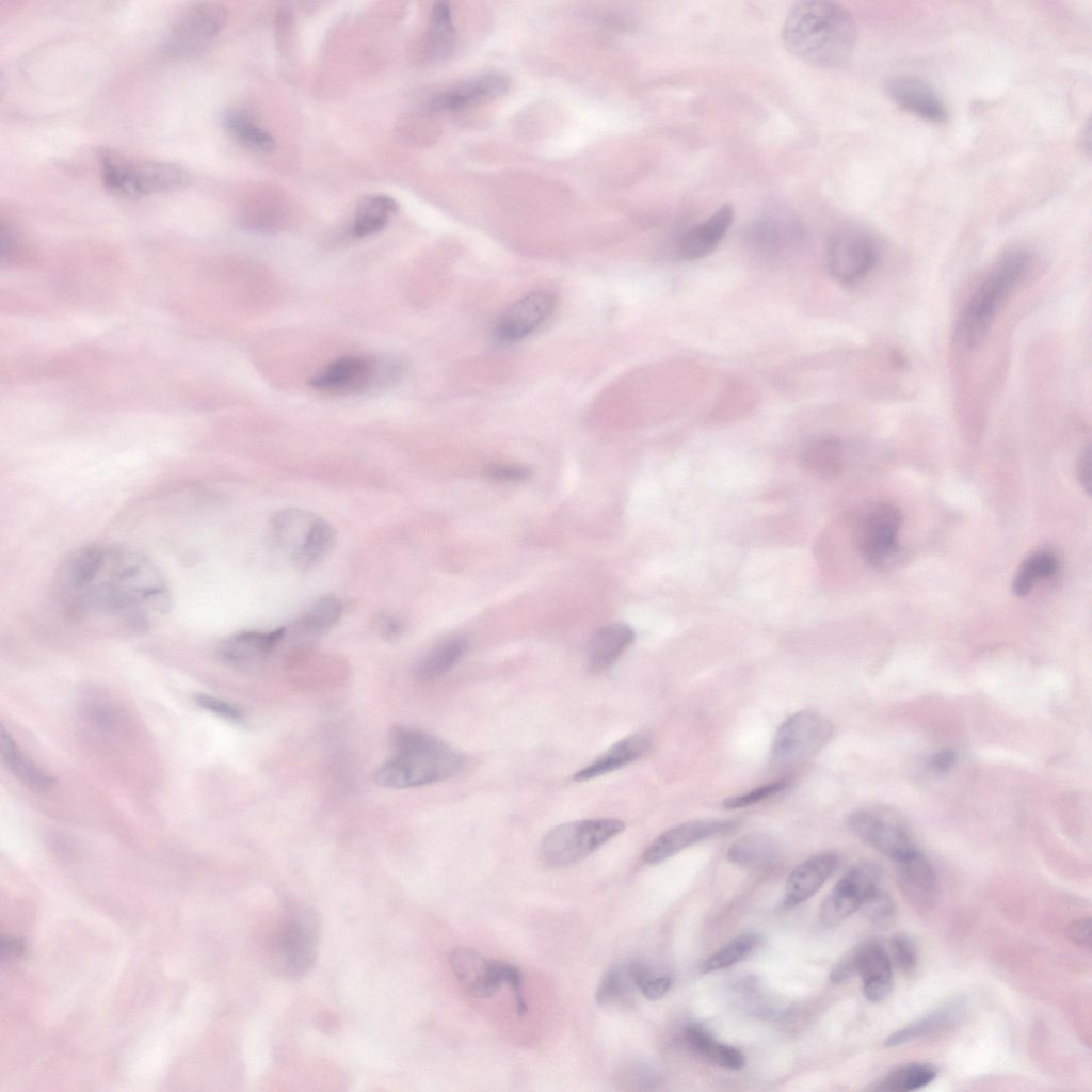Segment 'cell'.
<instances>
[{"mask_svg":"<svg viewBox=\"0 0 1092 1092\" xmlns=\"http://www.w3.org/2000/svg\"><path fill=\"white\" fill-rule=\"evenodd\" d=\"M51 591L59 613L91 630L144 632L171 608L170 588L158 566L121 544H91L69 553Z\"/></svg>","mask_w":1092,"mask_h":1092,"instance_id":"cell-1","label":"cell"},{"mask_svg":"<svg viewBox=\"0 0 1092 1092\" xmlns=\"http://www.w3.org/2000/svg\"><path fill=\"white\" fill-rule=\"evenodd\" d=\"M787 50L819 68H837L851 57L857 37L852 15L840 4L825 0L796 3L782 30Z\"/></svg>","mask_w":1092,"mask_h":1092,"instance_id":"cell-2","label":"cell"},{"mask_svg":"<svg viewBox=\"0 0 1092 1092\" xmlns=\"http://www.w3.org/2000/svg\"><path fill=\"white\" fill-rule=\"evenodd\" d=\"M391 756L374 773L385 788L419 787L447 780L463 767L462 755L424 732L397 725L389 733Z\"/></svg>","mask_w":1092,"mask_h":1092,"instance_id":"cell-3","label":"cell"},{"mask_svg":"<svg viewBox=\"0 0 1092 1092\" xmlns=\"http://www.w3.org/2000/svg\"><path fill=\"white\" fill-rule=\"evenodd\" d=\"M1031 262L1023 248L1007 252L971 294L960 314L956 338L966 349L979 347L987 337L998 309L1026 275Z\"/></svg>","mask_w":1092,"mask_h":1092,"instance_id":"cell-4","label":"cell"},{"mask_svg":"<svg viewBox=\"0 0 1092 1092\" xmlns=\"http://www.w3.org/2000/svg\"><path fill=\"white\" fill-rule=\"evenodd\" d=\"M320 918L308 904L289 901L269 932L264 951L270 969L296 980L314 965L319 945Z\"/></svg>","mask_w":1092,"mask_h":1092,"instance_id":"cell-5","label":"cell"},{"mask_svg":"<svg viewBox=\"0 0 1092 1092\" xmlns=\"http://www.w3.org/2000/svg\"><path fill=\"white\" fill-rule=\"evenodd\" d=\"M399 366L373 355L349 354L338 357L310 379L309 385L331 395L362 394L398 376Z\"/></svg>","mask_w":1092,"mask_h":1092,"instance_id":"cell-6","label":"cell"},{"mask_svg":"<svg viewBox=\"0 0 1092 1092\" xmlns=\"http://www.w3.org/2000/svg\"><path fill=\"white\" fill-rule=\"evenodd\" d=\"M624 830V822L614 818L567 822L552 829L543 839L541 853L550 866L576 863L605 845Z\"/></svg>","mask_w":1092,"mask_h":1092,"instance_id":"cell-7","label":"cell"},{"mask_svg":"<svg viewBox=\"0 0 1092 1092\" xmlns=\"http://www.w3.org/2000/svg\"><path fill=\"white\" fill-rule=\"evenodd\" d=\"M902 524L900 511L892 503L877 502L862 514L856 527V543L863 559L879 571L896 567L903 557L898 542Z\"/></svg>","mask_w":1092,"mask_h":1092,"instance_id":"cell-8","label":"cell"},{"mask_svg":"<svg viewBox=\"0 0 1092 1092\" xmlns=\"http://www.w3.org/2000/svg\"><path fill=\"white\" fill-rule=\"evenodd\" d=\"M832 725L824 717L799 711L778 727L770 752L774 767L794 765L817 753L830 739Z\"/></svg>","mask_w":1092,"mask_h":1092,"instance_id":"cell-9","label":"cell"},{"mask_svg":"<svg viewBox=\"0 0 1092 1092\" xmlns=\"http://www.w3.org/2000/svg\"><path fill=\"white\" fill-rule=\"evenodd\" d=\"M880 250L874 237L860 227H845L830 239L826 251L831 276L844 285L865 278L878 263Z\"/></svg>","mask_w":1092,"mask_h":1092,"instance_id":"cell-10","label":"cell"},{"mask_svg":"<svg viewBox=\"0 0 1092 1092\" xmlns=\"http://www.w3.org/2000/svg\"><path fill=\"white\" fill-rule=\"evenodd\" d=\"M848 825L861 839L897 863L918 851L904 823L894 815L857 810L849 816Z\"/></svg>","mask_w":1092,"mask_h":1092,"instance_id":"cell-11","label":"cell"},{"mask_svg":"<svg viewBox=\"0 0 1092 1092\" xmlns=\"http://www.w3.org/2000/svg\"><path fill=\"white\" fill-rule=\"evenodd\" d=\"M881 876L882 870L874 863L863 862L853 866L822 902L821 922L828 927L835 926L858 910L865 899L878 889Z\"/></svg>","mask_w":1092,"mask_h":1092,"instance_id":"cell-12","label":"cell"},{"mask_svg":"<svg viewBox=\"0 0 1092 1092\" xmlns=\"http://www.w3.org/2000/svg\"><path fill=\"white\" fill-rule=\"evenodd\" d=\"M803 237L798 218L785 208H772L760 214L746 230V242L757 254L775 258L796 248Z\"/></svg>","mask_w":1092,"mask_h":1092,"instance_id":"cell-13","label":"cell"},{"mask_svg":"<svg viewBox=\"0 0 1092 1092\" xmlns=\"http://www.w3.org/2000/svg\"><path fill=\"white\" fill-rule=\"evenodd\" d=\"M555 298L547 291H534L513 303L496 321L493 332L497 341L513 343L532 334L549 317Z\"/></svg>","mask_w":1092,"mask_h":1092,"instance_id":"cell-14","label":"cell"},{"mask_svg":"<svg viewBox=\"0 0 1092 1092\" xmlns=\"http://www.w3.org/2000/svg\"><path fill=\"white\" fill-rule=\"evenodd\" d=\"M227 10L222 4L203 2L192 6L175 25L170 47L176 52L203 48L224 28Z\"/></svg>","mask_w":1092,"mask_h":1092,"instance_id":"cell-15","label":"cell"},{"mask_svg":"<svg viewBox=\"0 0 1092 1092\" xmlns=\"http://www.w3.org/2000/svg\"><path fill=\"white\" fill-rule=\"evenodd\" d=\"M736 825L734 820L712 818L680 823L659 835L645 850L643 860L646 864L661 863L696 842L727 833Z\"/></svg>","mask_w":1092,"mask_h":1092,"instance_id":"cell-16","label":"cell"},{"mask_svg":"<svg viewBox=\"0 0 1092 1092\" xmlns=\"http://www.w3.org/2000/svg\"><path fill=\"white\" fill-rule=\"evenodd\" d=\"M449 962L457 981L475 997H491L502 984L501 961L489 960L471 948H455Z\"/></svg>","mask_w":1092,"mask_h":1092,"instance_id":"cell-17","label":"cell"},{"mask_svg":"<svg viewBox=\"0 0 1092 1092\" xmlns=\"http://www.w3.org/2000/svg\"><path fill=\"white\" fill-rule=\"evenodd\" d=\"M887 92L900 108L924 121L941 123L948 117L947 108L938 94L918 77H896L889 81Z\"/></svg>","mask_w":1092,"mask_h":1092,"instance_id":"cell-18","label":"cell"},{"mask_svg":"<svg viewBox=\"0 0 1092 1092\" xmlns=\"http://www.w3.org/2000/svg\"><path fill=\"white\" fill-rule=\"evenodd\" d=\"M509 80L501 74L488 73L466 80L433 96L427 107L432 112L456 111L503 94Z\"/></svg>","mask_w":1092,"mask_h":1092,"instance_id":"cell-19","label":"cell"},{"mask_svg":"<svg viewBox=\"0 0 1092 1092\" xmlns=\"http://www.w3.org/2000/svg\"><path fill=\"white\" fill-rule=\"evenodd\" d=\"M734 214L733 207L724 204L708 219L687 229L675 246L678 258L695 260L710 254L732 225Z\"/></svg>","mask_w":1092,"mask_h":1092,"instance_id":"cell-20","label":"cell"},{"mask_svg":"<svg viewBox=\"0 0 1092 1092\" xmlns=\"http://www.w3.org/2000/svg\"><path fill=\"white\" fill-rule=\"evenodd\" d=\"M898 881L908 901L919 911L935 904L938 883L933 866L919 851L898 862Z\"/></svg>","mask_w":1092,"mask_h":1092,"instance_id":"cell-21","label":"cell"},{"mask_svg":"<svg viewBox=\"0 0 1092 1092\" xmlns=\"http://www.w3.org/2000/svg\"><path fill=\"white\" fill-rule=\"evenodd\" d=\"M856 948V973L863 981V993L869 1001L881 1002L894 987L890 959L876 942H867Z\"/></svg>","mask_w":1092,"mask_h":1092,"instance_id":"cell-22","label":"cell"},{"mask_svg":"<svg viewBox=\"0 0 1092 1092\" xmlns=\"http://www.w3.org/2000/svg\"><path fill=\"white\" fill-rule=\"evenodd\" d=\"M286 629L272 631H242L224 639L218 646V655L224 662L245 667L262 660L284 640Z\"/></svg>","mask_w":1092,"mask_h":1092,"instance_id":"cell-23","label":"cell"},{"mask_svg":"<svg viewBox=\"0 0 1092 1092\" xmlns=\"http://www.w3.org/2000/svg\"><path fill=\"white\" fill-rule=\"evenodd\" d=\"M837 864V856L825 852L798 865L786 881L784 905L796 906L812 897L833 873Z\"/></svg>","mask_w":1092,"mask_h":1092,"instance_id":"cell-24","label":"cell"},{"mask_svg":"<svg viewBox=\"0 0 1092 1092\" xmlns=\"http://www.w3.org/2000/svg\"><path fill=\"white\" fill-rule=\"evenodd\" d=\"M186 172L166 162H132L129 178L130 197L149 195L181 187L187 181Z\"/></svg>","mask_w":1092,"mask_h":1092,"instance_id":"cell-25","label":"cell"},{"mask_svg":"<svg viewBox=\"0 0 1092 1092\" xmlns=\"http://www.w3.org/2000/svg\"><path fill=\"white\" fill-rule=\"evenodd\" d=\"M965 1013V1003L957 999L946 1002L930 1014L898 1029L886 1040V1047H896L920 1038L938 1034L953 1027Z\"/></svg>","mask_w":1092,"mask_h":1092,"instance_id":"cell-26","label":"cell"},{"mask_svg":"<svg viewBox=\"0 0 1092 1092\" xmlns=\"http://www.w3.org/2000/svg\"><path fill=\"white\" fill-rule=\"evenodd\" d=\"M649 746L651 741L646 735L633 734L610 746L594 761L579 770L574 778L583 782L615 771L642 757Z\"/></svg>","mask_w":1092,"mask_h":1092,"instance_id":"cell-27","label":"cell"},{"mask_svg":"<svg viewBox=\"0 0 1092 1092\" xmlns=\"http://www.w3.org/2000/svg\"><path fill=\"white\" fill-rule=\"evenodd\" d=\"M635 632L623 623H612L598 629L588 647V668L600 672L613 664L632 643Z\"/></svg>","mask_w":1092,"mask_h":1092,"instance_id":"cell-28","label":"cell"},{"mask_svg":"<svg viewBox=\"0 0 1092 1092\" xmlns=\"http://www.w3.org/2000/svg\"><path fill=\"white\" fill-rule=\"evenodd\" d=\"M0 753L7 770L25 786L41 792L54 786V778L18 748L3 725L0 729Z\"/></svg>","mask_w":1092,"mask_h":1092,"instance_id":"cell-29","label":"cell"},{"mask_svg":"<svg viewBox=\"0 0 1092 1092\" xmlns=\"http://www.w3.org/2000/svg\"><path fill=\"white\" fill-rule=\"evenodd\" d=\"M468 647V640L461 636L444 640L418 661L415 676L423 682L444 676L463 658Z\"/></svg>","mask_w":1092,"mask_h":1092,"instance_id":"cell-30","label":"cell"},{"mask_svg":"<svg viewBox=\"0 0 1092 1092\" xmlns=\"http://www.w3.org/2000/svg\"><path fill=\"white\" fill-rule=\"evenodd\" d=\"M777 841L765 833H750L738 838L727 850L730 863L743 868H761L776 860Z\"/></svg>","mask_w":1092,"mask_h":1092,"instance_id":"cell-31","label":"cell"},{"mask_svg":"<svg viewBox=\"0 0 1092 1092\" xmlns=\"http://www.w3.org/2000/svg\"><path fill=\"white\" fill-rule=\"evenodd\" d=\"M689 1047L709 1062L727 1070H740L745 1065L742 1053L716 1041L701 1025H691L685 1031Z\"/></svg>","mask_w":1092,"mask_h":1092,"instance_id":"cell-32","label":"cell"},{"mask_svg":"<svg viewBox=\"0 0 1092 1092\" xmlns=\"http://www.w3.org/2000/svg\"><path fill=\"white\" fill-rule=\"evenodd\" d=\"M455 29L451 9L446 2L434 4L427 32V55L430 61L440 62L450 57L455 45Z\"/></svg>","mask_w":1092,"mask_h":1092,"instance_id":"cell-33","label":"cell"},{"mask_svg":"<svg viewBox=\"0 0 1092 1092\" xmlns=\"http://www.w3.org/2000/svg\"><path fill=\"white\" fill-rule=\"evenodd\" d=\"M397 202L388 195L375 194L362 198L352 224L355 237H367L378 234L397 212Z\"/></svg>","mask_w":1092,"mask_h":1092,"instance_id":"cell-34","label":"cell"},{"mask_svg":"<svg viewBox=\"0 0 1092 1092\" xmlns=\"http://www.w3.org/2000/svg\"><path fill=\"white\" fill-rule=\"evenodd\" d=\"M842 460L841 443L834 437L816 438L802 452L804 468L819 478L836 476L842 467Z\"/></svg>","mask_w":1092,"mask_h":1092,"instance_id":"cell-35","label":"cell"},{"mask_svg":"<svg viewBox=\"0 0 1092 1092\" xmlns=\"http://www.w3.org/2000/svg\"><path fill=\"white\" fill-rule=\"evenodd\" d=\"M336 531L325 519L316 517L304 542L291 555L292 562L300 569L318 564L334 547Z\"/></svg>","mask_w":1092,"mask_h":1092,"instance_id":"cell-36","label":"cell"},{"mask_svg":"<svg viewBox=\"0 0 1092 1092\" xmlns=\"http://www.w3.org/2000/svg\"><path fill=\"white\" fill-rule=\"evenodd\" d=\"M342 610V603L337 597H321L290 626V629L305 637L320 636L338 622Z\"/></svg>","mask_w":1092,"mask_h":1092,"instance_id":"cell-37","label":"cell"},{"mask_svg":"<svg viewBox=\"0 0 1092 1092\" xmlns=\"http://www.w3.org/2000/svg\"><path fill=\"white\" fill-rule=\"evenodd\" d=\"M226 129L244 146L258 152H270L275 147L273 136L246 113L228 111L223 118Z\"/></svg>","mask_w":1092,"mask_h":1092,"instance_id":"cell-38","label":"cell"},{"mask_svg":"<svg viewBox=\"0 0 1092 1092\" xmlns=\"http://www.w3.org/2000/svg\"><path fill=\"white\" fill-rule=\"evenodd\" d=\"M315 518L312 514L296 509L276 513L272 519L275 539L292 555L304 542Z\"/></svg>","mask_w":1092,"mask_h":1092,"instance_id":"cell-39","label":"cell"},{"mask_svg":"<svg viewBox=\"0 0 1092 1092\" xmlns=\"http://www.w3.org/2000/svg\"><path fill=\"white\" fill-rule=\"evenodd\" d=\"M1057 566V559L1051 552L1035 551L1031 553L1023 561L1013 578V593L1019 597L1028 595L1040 580L1053 576Z\"/></svg>","mask_w":1092,"mask_h":1092,"instance_id":"cell-40","label":"cell"},{"mask_svg":"<svg viewBox=\"0 0 1092 1092\" xmlns=\"http://www.w3.org/2000/svg\"><path fill=\"white\" fill-rule=\"evenodd\" d=\"M937 1070L931 1064L912 1063L894 1070L876 1090L888 1092H909L918 1090L932 1082Z\"/></svg>","mask_w":1092,"mask_h":1092,"instance_id":"cell-41","label":"cell"},{"mask_svg":"<svg viewBox=\"0 0 1092 1092\" xmlns=\"http://www.w3.org/2000/svg\"><path fill=\"white\" fill-rule=\"evenodd\" d=\"M636 987L631 978L629 963L615 964L601 977L596 991V1002L599 1006H613L628 998Z\"/></svg>","mask_w":1092,"mask_h":1092,"instance_id":"cell-42","label":"cell"},{"mask_svg":"<svg viewBox=\"0 0 1092 1092\" xmlns=\"http://www.w3.org/2000/svg\"><path fill=\"white\" fill-rule=\"evenodd\" d=\"M131 163L132 161L112 149L100 151L101 178L105 187L113 194L128 197Z\"/></svg>","mask_w":1092,"mask_h":1092,"instance_id":"cell-43","label":"cell"},{"mask_svg":"<svg viewBox=\"0 0 1092 1092\" xmlns=\"http://www.w3.org/2000/svg\"><path fill=\"white\" fill-rule=\"evenodd\" d=\"M756 942L757 938L751 934L734 938L706 959L701 965V971L708 974L736 964L754 949Z\"/></svg>","mask_w":1092,"mask_h":1092,"instance_id":"cell-44","label":"cell"},{"mask_svg":"<svg viewBox=\"0 0 1092 1092\" xmlns=\"http://www.w3.org/2000/svg\"><path fill=\"white\" fill-rule=\"evenodd\" d=\"M629 969L635 986L649 1000L662 998L672 985L670 976L657 973L643 962H630Z\"/></svg>","mask_w":1092,"mask_h":1092,"instance_id":"cell-45","label":"cell"},{"mask_svg":"<svg viewBox=\"0 0 1092 1092\" xmlns=\"http://www.w3.org/2000/svg\"><path fill=\"white\" fill-rule=\"evenodd\" d=\"M860 909L871 922L879 926H887L896 914V905L892 897L879 889L871 893Z\"/></svg>","mask_w":1092,"mask_h":1092,"instance_id":"cell-46","label":"cell"},{"mask_svg":"<svg viewBox=\"0 0 1092 1092\" xmlns=\"http://www.w3.org/2000/svg\"><path fill=\"white\" fill-rule=\"evenodd\" d=\"M788 786L786 780H780L773 783H769L757 787L749 792L728 797L723 801V807L727 809H736L756 804L769 797L775 796L783 791Z\"/></svg>","mask_w":1092,"mask_h":1092,"instance_id":"cell-47","label":"cell"},{"mask_svg":"<svg viewBox=\"0 0 1092 1092\" xmlns=\"http://www.w3.org/2000/svg\"><path fill=\"white\" fill-rule=\"evenodd\" d=\"M890 946L893 958L898 968L904 974L913 973L918 962V953L914 941L909 935L900 933L893 937Z\"/></svg>","mask_w":1092,"mask_h":1092,"instance_id":"cell-48","label":"cell"},{"mask_svg":"<svg viewBox=\"0 0 1092 1092\" xmlns=\"http://www.w3.org/2000/svg\"><path fill=\"white\" fill-rule=\"evenodd\" d=\"M194 700L203 709L211 711L226 720L241 722L244 718L243 712L237 706L209 694H195Z\"/></svg>","mask_w":1092,"mask_h":1092,"instance_id":"cell-49","label":"cell"},{"mask_svg":"<svg viewBox=\"0 0 1092 1092\" xmlns=\"http://www.w3.org/2000/svg\"><path fill=\"white\" fill-rule=\"evenodd\" d=\"M501 976L502 983L508 984L514 992L517 1014L524 1015L527 1011V1005L524 996L523 976L520 970L516 966L501 961Z\"/></svg>","mask_w":1092,"mask_h":1092,"instance_id":"cell-50","label":"cell"},{"mask_svg":"<svg viewBox=\"0 0 1092 1092\" xmlns=\"http://www.w3.org/2000/svg\"><path fill=\"white\" fill-rule=\"evenodd\" d=\"M486 476L499 482H519L530 477V469L520 465L493 464L486 468Z\"/></svg>","mask_w":1092,"mask_h":1092,"instance_id":"cell-51","label":"cell"},{"mask_svg":"<svg viewBox=\"0 0 1092 1092\" xmlns=\"http://www.w3.org/2000/svg\"><path fill=\"white\" fill-rule=\"evenodd\" d=\"M84 713L90 721L101 727L111 726L114 723V710L100 700L91 701L85 706Z\"/></svg>","mask_w":1092,"mask_h":1092,"instance_id":"cell-52","label":"cell"},{"mask_svg":"<svg viewBox=\"0 0 1092 1092\" xmlns=\"http://www.w3.org/2000/svg\"><path fill=\"white\" fill-rule=\"evenodd\" d=\"M857 948L854 947L845 954L831 971L830 979L833 983H840L856 973Z\"/></svg>","mask_w":1092,"mask_h":1092,"instance_id":"cell-53","label":"cell"},{"mask_svg":"<svg viewBox=\"0 0 1092 1092\" xmlns=\"http://www.w3.org/2000/svg\"><path fill=\"white\" fill-rule=\"evenodd\" d=\"M1066 936L1074 944L1089 947L1091 945V919L1082 917L1072 921L1066 929Z\"/></svg>","mask_w":1092,"mask_h":1092,"instance_id":"cell-54","label":"cell"},{"mask_svg":"<svg viewBox=\"0 0 1092 1092\" xmlns=\"http://www.w3.org/2000/svg\"><path fill=\"white\" fill-rule=\"evenodd\" d=\"M376 626L382 637L388 641L400 637L403 630L402 622L391 615H381L376 620Z\"/></svg>","mask_w":1092,"mask_h":1092,"instance_id":"cell-55","label":"cell"},{"mask_svg":"<svg viewBox=\"0 0 1092 1092\" xmlns=\"http://www.w3.org/2000/svg\"><path fill=\"white\" fill-rule=\"evenodd\" d=\"M1078 477L1086 488L1087 493L1090 494L1091 489V451L1088 446L1081 453L1078 462Z\"/></svg>","mask_w":1092,"mask_h":1092,"instance_id":"cell-56","label":"cell"},{"mask_svg":"<svg viewBox=\"0 0 1092 1092\" xmlns=\"http://www.w3.org/2000/svg\"><path fill=\"white\" fill-rule=\"evenodd\" d=\"M956 760V753L950 749H945L933 755L930 765L935 771L944 772L953 766Z\"/></svg>","mask_w":1092,"mask_h":1092,"instance_id":"cell-57","label":"cell"}]
</instances>
